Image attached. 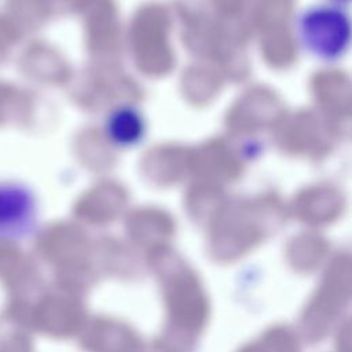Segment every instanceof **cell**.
<instances>
[{"instance_id":"cell-2","label":"cell","mask_w":352,"mask_h":352,"mask_svg":"<svg viewBox=\"0 0 352 352\" xmlns=\"http://www.w3.org/2000/svg\"><path fill=\"white\" fill-rule=\"evenodd\" d=\"M38 223V201L22 182L0 180V238L21 241L30 236Z\"/></svg>"},{"instance_id":"cell-1","label":"cell","mask_w":352,"mask_h":352,"mask_svg":"<svg viewBox=\"0 0 352 352\" xmlns=\"http://www.w3.org/2000/svg\"><path fill=\"white\" fill-rule=\"evenodd\" d=\"M298 33L307 51L320 59L336 60L349 47V16L337 6L311 7L298 19Z\"/></svg>"},{"instance_id":"cell-4","label":"cell","mask_w":352,"mask_h":352,"mask_svg":"<svg viewBox=\"0 0 352 352\" xmlns=\"http://www.w3.org/2000/svg\"><path fill=\"white\" fill-rule=\"evenodd\" d=\"M344 1H345V0H344Z\"/></svg>"},{"instance_id":"cell-3","label":"cell","mask_w":352,"mask_h":352,"mask_svg":"<svg viewBox=\"0 0 352 352\" xmlns=\"http://www.w3.org/2000/svg\"><path fill=\"white\" fill-rule=\"evenodd\" d=\"M106 135L109 140L121 147L139 143L146 132L143 116L131 106H121L113 110L106 118Z\"/></svg>"}]
</instances>
